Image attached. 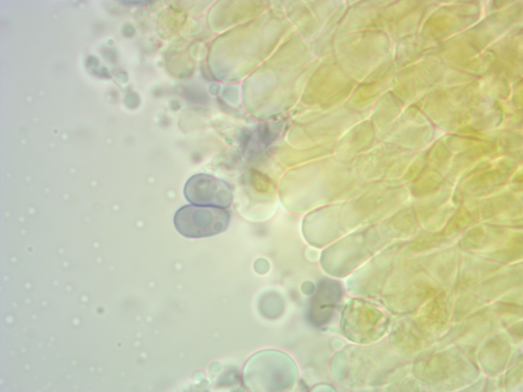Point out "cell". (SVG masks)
<instances>
[{
  "instance_id": "cell-1",
  "label": "cell",
  "mask_w": 523,
  "mask_h": 392,
  "mask_svg": "<svg viewBox=\"0 0 523 392\" xmlns=\"http://www.w3.org/2000/svg\"><path fill=\"white\" fill-rule=\"evenodd\" d=\"M230 216L223 208L186 205L175 212L173 222L178 232L188 238L218 234L227 229Z\"/></svg>"
},
{
  "instance_id": "cell-2",
  "label": "cell",
  "mask_w": 523,
  "mask_h": 392,
  "mask_svg": "<svg viewBox=\"0 0 523 392\" xmlns=\"http://www.w3.org/2000/svg\"><path fill=\"white\" fill-rule=\"evenodd\" d=\"M183 192L187 201L196 205L225 209L232 201L231 190L224 182L204 174L191 177Z\"/></svg>"
},
{
  "instance_id": "cell-3",
  "label": "cell",
  "mask_w": 523,
  "mask_h": 392,
  "mask_svg": "<svg viewBox=\"0 0 523 392\" xmlns=\"http://www.w3.org/2000/svg\"><path fill=\"white\" fill-rule=\"evenodd\" d=\"M254 267L257 272L263 273L268 270L269 263L266 259L259 258L254 262Z\"/></svg>"
}]
</instances>
